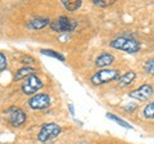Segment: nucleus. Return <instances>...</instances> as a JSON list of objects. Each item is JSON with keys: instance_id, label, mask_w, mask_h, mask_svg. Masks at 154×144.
Masks as SVG:
<instances>
[{"instance_id": "obj_1", "label": "nucleus", "mask_w": 154, "mask_h": 144, "mask_svg": "<svg viewBox=\"0 0 154 144\" xmlns=\"http://www.w3.org/2000/svg\"><path fill=\"white\" fill-rule=\"evenodd\" d=\"M109 46L113 48V49H117V50L126 52L128 54H135V53H137L140 50L141 44L131 36H119L110 41Z\"/></svg>"}, {"instance_id": "obj_2", "label": "nucleus", "mask_w": 154, "mask_h": 144, "mask_svg": "<svg viewBox=\"0 0 154 144\" xmlns=\"http://www.w3.org/2000/svg\"><path fill=\"white\" fill-rule=\"evenodd\" d=\"M119 79V72L118 70L114 68H103L96 71L95 74L90 77V83L93 85H104L110 81L118 80Z\"/></svg>"}, {"instance_id": "obj_3", "label": "nucleus", "mask_w": 154, "mask_h": 144, "mask_svg": "<svg viewBox=\"0 0 154 144\" xmlns=\"http://www.w3.org/2000/svg\"><path fill=\"white\" fill-rule=\"evenodd\" d=\"M60 133H62V127L58 124H55V122L42 124L40 131H38V134H37V140L40 143L51 142L53 139L59 136Z\"/></svg>"}, {"instance_id": "obj_4", "label": "nucleus", "mask_w": 154, "mask_h": 144, "mask_svg": "<svg viewBox=\"0 0 154 144\" xmlns=\"http://www.w3.org/2000/svg\"><path fill=\"white\" fill-rule=\"evenodd\" d=\"M77 21L72 20L71 17L67 16H60L57 20L50 22V28L53 31H55L58 33H64V32H72L77 27Z\"/></svg>"}, {"instance_id": "obj_5", "label": "nucleus", "mask_w": 154, "mask_h": 144, "mask_svg": "<svg viewBox=\"0 0 154 144\" xmlns=\"http://www.w3.org/2000/svg\"><path fill=\"white\" fill-rule=\"evenodd\" d=\"M5 117H7V121L9 122V125L13 127H19L22 126L23 124L26 122L27 116L23 109H21L19 107H9L8 109H5Z\"/></svg>"}, {"instance_id": "obj_6", "label": "nucleus", "mask_w": 154, "mask_h": 144, "mask_svg": "<svg viewBox=\"0 0 154 144\" xmlns=\"http://www.w3.org/2000/svg\"><path fill=\"white\" fill-rule=\"evenodd\" d=\"M42 86H44L42 80L37 75H31L27 79H25V81H23V84L21 86V90L25 95H32L33 97Z\"/></svg>"}, {"instance_id": "obj_7", "label": "nucleus", "mask_w": 154, "mask_h": 144, "mask_svg": "<svg viewBox=\"0 0 154 144\" xmlns=\"http://www.w3.org/2000/svg\"><path fill=\"white\" fill-rule=\"evenodd\" d=\"M50 97L46 93H38L35 94L33 97L28 100V107L31 109H36V111H41V109H46L50 105Z\"/></svg>"}, {"instance_id": "obj_8", "label": "nucleus", "mask_w": 154, "mask_h": 144, "mask_svg": "<svg viewBox=\"0 0 154 144\" xmlns=\"http://www.w3.org/2000/svg\"><path fill=\"white\" fill-rule=\"evenodd\" d=\"M153 94H154L153 86L149 84H143L141 86H139V88L132 90V92H130L128 97L135 100H139V102H146Z\"/></svg>"}, {"instance_id": "obj_9", "label": "nucleus", "mask_w": 154, "mask_h": 144, "mask_svg": "<svg viewBox=\"0 0 154 144\" xmlns=\"http://www.w3.org/2000/svg\"><path fill=\"white\" fill-rule=\"evenodd\" d=\"M50 20L48 17H41V16H37V17H33L31 18L30 21L27 22V28L30 30H42L45 28L46 26H50Z\"/></svg>"}, {"instance_id": "obj_10", "label": "nucleus", "mask_w": 154, "mask_h": 144, "mask_svg": "<svg viewBox=\"0 0 154 144\" xmlns=\"http://www.w3.org/2000/svg\"><path fill=\"white\" fill-rule=\"evenodd\" d=\"M114 62V57L110 54V53H107V52H103L102 54H99L96 57L95 59V66L99 67L100 70L103 68H108V67L112 64Z\"/></svg>"}, {"instance_id": "obj_11", "label": "nucleus", "mask_w": 154, "mask_h": 144, "mask_svg": "<svg viewBox=\"0 0 154 144\" xmlns=\"http://www.w3.org/2000/svg\"><path fill=\"white\" fill-rule=\"evenodd\" d=\"M31 75H36V68L33 67H22L19 68L16 74H14V80L16 81H19V80H23V79H27L28 76Z\"/></svg>"}, {"instance_id": "obj_12", "label": "nucleus", "mask_w": 154, "mask_h": 144, "mask_svg": "<svg viewBox=\"0 0 154 144\" xmlns=\"http://www.w3.org/2000/svg\"><path fill=\"white\" fill-rule=\"evenodd\" d=\"M135 79H136V74H135L134 71H127V72H125L122 76H119L117 83H118V85L121 86V88H125V86L131 85Z\"/></svg>"}, {"instance_id": "obj_13", "label": "nucleus", "mask_w": 154, "mask_h": 144, "mask_svg": "<svg viewBox=\"0 0 154 144\" xmlns=\"http://www.w3.org/2000/svg\"><path fill=\"white\" fill-rule=\"evenodd\" d=\"M62 4L68 12H76L82 5V2L81 0H62Z\"/></svg>"}, {"instance_id": "obj_14", "label": "nucleus", "mask_w": 154, "mask_h": 144, "mask_svg": "<svg viewBox=\"0 0 154 144\" xmlns=\"http://www.w3.org/2000/svg\"><path fill=\"white\" fill-rule=\"evenodd\" d=\"M105 117L112 120V121H114V122H117L118 125H121V126L125 127V129H132V125H130L127 121H125V120H122L121 117H118V116H116V114H113V113H107L105 114Z\"/></svg>"}, {"instance_id": "obj_15", "label": "nucleus", "mask_w": 154, "mask_h": 144, "mask_svg": "<svg viewBox=\"0 0 154 144\" xmlns=\"http://www.w3.org/2000/svg\"><path fill=\"white\" fill-rule=\"evenodd\" d=\"M143 116L145 118H148V120H154V100L144 107Z\"/></svg>"}, {"instance_id": "obj_16", "label": "nucleus", "mask_w": 154, "mask_h": 144, "mask_svg": "<svg viewBox=\"0 0 154 144\" xmlns=\"http://www.w3.org/2000/svg\"><path fill=\"white\" fill-rule=\"evenodd\" d=\"M40 53H41V54H44V55H48V57H53V58H57V59H59V61H62V62H64V61H66L64 55H63V54H60L59 52H55V50L41 49Z\"/></svg>"}, {"instance_id": "obj_17", "label": "nucleus", "mask_w": 154, "mask_h": 144, "mask_svg": "<svg viewBox=\"0 0 154 144\" xmlns=\"http://www.w3.org/2000/svg\"><path fill=\"white\" fill-rule=\"evenodd\" d=\"M143 68H144V71H145V74L154 76V58H149L148 61H145Z\"/></svg>"}, {"instance_id": "obj_18", "label": "nucleus", "mask_w": 154, "mask_h": 144, "mask_svg": "<svg viewBox=\"0 0 154 144\" xmlns=\"http://www.w3.org/2000/svg\"><path fill=\"white\" fill-rule=\"evenodd\" d=\"M94 5L99 7V8H107L114 4V0H94L93 2Z\"/></svg>"}, {"instance_id": "obj_19", "label": "nucleus", "mask_w": 154, "mask_h": 144, "mask_svg": "<svg viewBox=\"0 0 154 144\" xmlns=\"http://www.w3.org/2000/svg\"><path fill=\"white\" fill-rule=\"evenodd\" d=\"M8 67V61H7V57L4 53L0 52V72L2 71H5Z\"/></svg>"}, {"instance_id": "obj_20", "label": "nucleus", "mask_w": 154, "mask_h": 144, "mask_svg": "<svg viewBox=\"0 0 154 144\" xmlns=\"http://www.w3.org/2000/svg\"><path fill=\"white\" fill-rule=\"evenodd\" d=\"M21 63L27 64V67H30V64L35 63V59H33L32 57H30V55H22L21 57Z\"/></svg>"}, {"instance_id": "obj_21", "label": "nucleus", "mask_w": 154, "mask_h": 144, "mask_svg": "<svg viewBox=\"0 0 154 144\" xmlns=\"http://www.w3.org/2000/svg\"><path fill=\"white\" fill-rule=\"evenodd\" d=\"M68 109H69L71 114H75V108H73V104H68Z\"/></svg>"}, {"instance_id": "obj_22", "label": "nucleus", "mask_w": 154, "mask_h": 144, "mask_svg": "<svg viewBox=\"0 0 154 144\" xmlns=\"http://www.w3.org/2000/svg\"><path fill=\"white\" fill-rule=\"evenodd\" d=\"M41 144H53V142H45V143H41Z\"/></svg>"}]
</instances>
